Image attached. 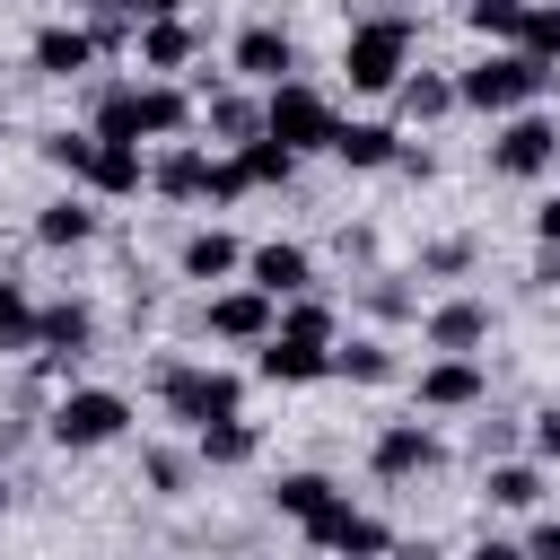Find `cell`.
I'll return each instance as SVG.
<instances>
[{"label": "cell", "mask_w": 560, "mask_h": 560, "mask_svg": "<svg viewBox=\"0 0 560 560\" xmlns=\"http://www.w3.org/2000/svg\"><path fill=\"white\" fill-rule=\"evenodd\" d=\"M192 122V96L184 88H105L96 105V131L105 140H175Z\"/></svg>", "instance_id": "1"}, {"label": "cell", "mask_w": 560, "mask_h": 560, "mask_svg": "<svg viewBox=\"0 0 560 560\" xmlns=\"http://www.w3.org/2000/svg\"><path fill=\"white\" fill-rule=\"evenodd\" d=\"M542 88H551V61H534L525 44H516V52H490L481 70H464V79H455V96H464V105H481V114H525Z\"/></svg>", "instance_id": "2"}, {"label": "cell", "mask_w": 560, "mask_h": 560, "mask_svg": "<svg viewBox=\"0 0 560 560\" xmlns=\"http://www.w3.org/2000/svg\"><path fill=\"white\" fill-rule=\"evenodd\" d=\"M158 402H166L184 429H210V420H228V411L245 402V385H236L228 368H184V359H166V368H158Z\"/></svg>", "instance_id": "3"}, {"label": "cell", "mask_w": 560, "mask_h": 560, "mask_svg": "<svg viewBox=\"0 0 560 560\" xmlns=\"http://www.w3.org/2000/svg\"><path fill=\"white\" fill-rule=\"evenodd\" d=\"M402 61H411V26H402V18H368V26H350V44H341L350 88H402Z\"/></svg>", "instance_id": "4"}, {"label": "cell", "mask_w": 560, "mask_h": 560, "mask_svg": "<svg viewBox=\"0 0 560 560\" xmlns=\"http://www.w3.org/2000/svg\"><path fill=\"white\" fill-rule=\"evenodd\" d=\"M52 446H114L122 429H131V402L122 394H105V385H79V394H61L52 402Z\"/></svg>", "instance_id": "5"}, {"label": "cell", "mask_w": 560, "mask_h": 560, "mask_svg": "<svg viewBox=\"0 0 560 560\" xmlns=\"http://www.w3.org/2000/svg\"><path fill=\"white\" fill-rule=\"evenodd\" d=\"M262 131H271V140H289L298 158H306V149H332V105H324L315 88L280 79V88L262 96Z\"/></svg>", "instance_id": "6"}, {"label": "cell", "mask_w": 560, "mask_h": 560, "mask_svg": "<svg viewBox=\"0 0 560 560\" xmlns=\"http://www.w3.org/2000/svg\"><path fill=\"white\" fill-rule=\"evenodd\" d=\"M368 464H376V481H420V472H438V464H446V446H438L420 420H394V429H376Z\"/></svg>", "instance_id": "7"}, {"label": "cell", "mask_w": 560, "mask_h": 560, "mask_svg": "<svg viewBox=\"0 0 560 560\" xmlns=\"http://www.w3.org/2000/svg\"><path fill=\"white\" fill-rule=\"evenodd\" d=\"M271 385H315V376H332V341H315V332H262V359H254Z\"/></svg>", "instance_id": "8"}, {"label": "cell", "mask_w": 560, "mask_h": 560, "mask_svg": "<svg viewBox=\"0 0 560 560\" xmlns=\"http://www.w3.org/2000/svg\"><path fill=\"white\" fill-rule=\"evenodd\" d=\"M551 158H560V131H551L542 114H516V122L490 140V166H499V175H542Z\"/></svg>", "instance_id": "9"}, {"label": "cell", "mask_w": 560, "mask_h": 560, "mask_svg": "<svg viewBox=\"0 0 560 560\" xmlns=\"http://www.w3.org/2000/svg\"><path fill=\"white\" fill-rule=\"evenodd\" d=\"M306 542H315V551H394V534H385L376 516L341 508V499H332V508H324V516L306 525Z\"/></svg>", "instance_id": "10"}, {"label": "cell", "mask_w": 560, "mask_h": 560, "mask_svg": "<svg viewBox=\"0 0 560 560\" xmlns=\"http://www.w3.org/2000/svg\"><path fill=\"white\" fill-rule=\"evenodd\" d=\"M210 332H219V341H262V332H271V289H228V298H210Z\"/></svg>", "instance_id": "11"}, {"label": "cell", "mask_w": 560, "mask_h": 560, "mask_svg": "<svg viewBox=\"0 0 560 560\" xmlns=\"http://www.w3.org/2000/svg\"><path fill=\"white\" fill-rule=\"evenodd\" d=\"M35 341H44V350H52V368H61V359H79V350L96 341V315H88L79 298H61V306H35Z\"/></svg>", "instance_id": "12"}, {"label": "cell", "mask_w": 560, "mask_h": 560, "mask_svg": "<svg viewBox=\"0 0 560 560\" xmlns=\"http://www.w3.org/2000/svg\"><path fill=\"white\" fill-rule=\"evenodd\" d=\"M236 70H245V79H271V88H280V79L298 70V44H289L280 26H245V35H236Z\"/></svg>", "instance_id": "13"}, {"label": "cell", "mask_w": 560, "mask_h": 560, "mask_svg": "<svg viewBox=\"0 0 560 560\" xmlns=\"http://www.w3.org/2000/svg\"><path fill=\"white\" fill-rule=\"evenodd\" d=\"M26 52H35V70H44V79H70V70H88V61H96V35H88V26H44Z\"/></svg>", "instance_id": "14"}, {"label": "cell", "mask_w": 560, "mask_h": 560, "mask_svg": "<svg viewBox=\"0 0 560 560\" xmlns=\"http://www.w3.org/2000/svg\"><path fill=\"white\" fill-rule=\"evenodd\" d=\"M245 271H254V289H271V298H298V289L315 280V271H306V245H254Z\"/></svg>", "instance_id": "15"}, {"label": "cell", "mask_w": 560, "mask_h": 560, "mask_svg": "<svg viewBox=\"0 0 560 560\" xmlns=\"http://www.w3.org/2000/svg\"><path fill=\"white\" fill-rule=\"evenodd\" d=\"M420 402H429V411H464V402H481V368H472L464 350L438 359V368L420 376Z\"/></svg>", "instance_id": "16"}, {"label": "cell", "mask_w": 560, "mask_h": 560, "mask_svg": "<svg viewBox=\"0 0 560 560\" xmlns=\"http://www.w3.org/2000/svg\"><path fill=\"white\" fill-rule=\"evenodd\" d=\"M88 184H96V192H140V184H149L140 140H105V131H96V166H88Z\"/></svg>", "instance_id": "17"}, {"label": "cell", "mask_w": 560, "mask_h": 560, "mask_svg": "<svg viewBox=\"0 0 560 560\" xmlns=\"http://www.w3.org/2000/svg\"><path fill=\"white\" fill-rule=\"evenodd\" d=\"M210 166H219V158H201V149H166V158L149 166V184L175 192V201H210Z\"/></svg>", "instance_id": "18"}, {"label": "cell", "mask_w": 560, "mask_h": 560, "mask_svg": "<svg viewBox=\"0 0 560 560\" xmlns=\"http://www.w3.org/2000/svg\"><path fill=\"white\" fill-rule=\"evenodd\" d=\"M429 341H438V350H472V341H490V306H481V298H446V306L429 315Z\"/></svg>", "instance_id": "19"}, {"label": "cell", "mask_w": 560, "mask_h": 560, "mask_svg": "<svg viewBox=\"0 0 560 560\" xmlns=\"http://www.w3.org/2000/svg\"><path fill=\"white\" fill-rule=\"evenodd\" d=\"M201 122H210L219 140H254V131H262V105L236 96V88H210V96H201Z\"/></svg>", "instance_id": "20"}, {"label": "cell", "mask_w": 560, "mask_h": 560, "mask_svg": "<svg viewBox=\"0 0 560 560\" xmlns=\"http://www.w3.org/2000/svg\"><path fill=\"white\" fill-rule=\"evenodd\" d=\"M332 158H350V166H394L402 149H394L385 122H332Z\"/></svg>", "instance_id": "21"}, {"label": "cell", "mask_w": 560, "mask_h": 560, "mask_svg": "<svg viewBox=\"0 0 560 560\" xmlns=\"http://www.w3.org/2000/svg\"><path fill=\"white\" fill-rule=\"evenodd\" d=\"M236 166H245V184H289L298 175V149L271 140V131H254V140H236Z\"/></svg>", "instance_id": "22"}, {"label": "cell", "mask_w": 560, "mask_h": 560, "mask_svg": "<svg viewBox=\"0 0 560 560\" xmlns=\"http://www.w3.org/2000/svg\"><path fill=\"white\" fill-rule=\"evenodd\" d=\"M245 254H236V236L228 228H201V236H184V280H228Z\"/></svg>", "instance_id": "23"}, {"label": "cell", "mask_w": 560, "mask_h": 560, "mask_svg": "<svg viewBox=\"0 0 560 560\" xmlns=\"http://www.w3.org/2000/svg\"><path fill=\"white\" fill-rule=\"evenodd\" d=\"M192 438H201V464H254V446H262L254 420H236V411L210 420V429H192Z\"/></svg>", "instance_id": "24"}, {"label": "cell", "mask_w": 560, "mask_h": 560, "mask_svg": "<svg viewBox=\"0 0 560 560\" xmlns=\"http://www.w3.org/2000/svg\"><path fill=\"white\" fill-rule=\"evenodd\" d=\"M140 61H149V70L192 61V26H184V18H149V26H140Z\"/></svg>", "instance_id": "25"}, {"label": "cell", "mask_w": 560, "mask_h": 560, "mask_svg": "<svg viewBox=\"0 0 560 560\" xmlns=\"http://www.w3.org/2000/svg\"><path fill=\"white\" fill-rule=\"evenodd\" d=\"M271 499H280V516H298V525H315V516H324V508H332L341 490H332L324 472H289V481H280Z\"/></svg>", "instance_id": "26"}, {"label": "cell", "mask_w": 560, "mask_h": 560, "mask_svg": "<svg viewBox=\"0 0 560 560\" xmlns=\"http://www.w3.org/2000/svg\"><path fill=\"white\" fill-rule=\"evenodd\" d=\"M446 105H464V96H455V79H429V70H420V79H402V114H411V122H438Z\"/></svg>", "instance_id": "27"}, {"label": "cell", "mask_w": 560, "mask_h": 560, "mask_svg": "<svg viewBox=\"0 0 560 560\" xmlns=\"http://www.w3.org/2000/svg\"><path fill=\"white\" fill-rule=\"evenodd\" d=\"M35 236H44V245H88V236H96V210H79V201H52V210L35 219Z\"/></svg>", "instance_id": "28"}, {"label": "cell", "mask_w": 560, "mask_h": 560, "mask_svg": "<svg viewBox=\"0 0 560 560\" xmlns=\"http://www.w3.org/2000/svg\"><path fill=\"white\" fill-rule=\"evenodd\" d=\"M525 9L534 0H464V26L472 35H525Z\"/></svg>", "instance_id": "29"}, {"label": "cell", "mask_w": 560, "mask_h": 560, "mask_svg": "<svg viewBox=\"0 0 560 560\" xmlns=\"http://www.w3.org/2000/svg\"><path fill=\"white\" fill-rule=\"evenodd\" d=\"M35 341V298L18 280H0V350H26Z\"/></svg>", "instance_id": "30"}, {"label": "cell", "mask_w": 560, "mask_h": 560, "mask_svg": "<svg viewBox=\"0 0 560 560\" xmlns=\"http://www.w3.org/2000/svg\"><path fill=\"white\" fill-rule=\"evenodd\" d=\"M44 166L88 175V166H96V131H44Z\"/></svg>", "instance_id": "31"}, {"label": "cell", "mask_w": 560, "mask_h": 560, "mask_svg": "<svg viewBox=\"0 0 560 560\" xmlns=\"http://www.w3.org/2000/svg\"><path fill=\"white\" fill-rule=\"evenodd\" d=\"M490 499H499V508H534V499H542V472H534V464H490Z\"/></svg>", "instance_id": "32"}, {"label": "cell", "mask_w": 560, "mask_h": 560, "mask_svg": "<svg viewBox=\"0 0 560 560\" xmlns=\"http://www.w3.org/2000/svg\"><path fill=\"white\" fill-rule=\"evenodd\" d=\"M332 368H341V376H359V385H385V376H394V359H385L376 341H350V350H332Z\"/></svg>", "instance_id": "33"}, {"label": "cell", "mask_w": 560, "mask_h": 560, "mask_svg": "<svg viewBox=\"0 0 560 560\" xmlns=\"http://www.w3.org/2000/svg\"><path fill=\"white\" fill-rule=\"evenodd\" d=\"M516 44H525L534 61H551V52H560V9H525V35H516Z\"/></svg>", "instance_id": "34"}, {"label": "cell", "mask_w": 560, "mask_h": 560, "mask_svg": "<svg viewBox=\"0 0 560 560\" xmlns=\"http://www.w3.org/2000/svg\"><path fill=\"white\" fill-rule=\"evenodd\" d=\"M289 332H315V341H332V306L298 289V306H289Z\"/></svg>", "instance_id": "35"}, {"label": "cell", "mask_w": 560, "mask_h": 560, "mask_svg": "<svg viewBox=\"0 0 560 560\" xmlns=\"http://www.w3.org/2000/svg\"><path fill=\"white\" fill-rule=\"evenodd\" d=\"M464 262H472V245H464V236H446V245H429V271H464Z\"/></svg>", "instance_id": "36"}, {"label": "cell", "mask_w": 560, "mask_h": 560, "mask_svg": "<svg viewBox=\"0 0 560 560\" xmlns=\"http://www.w3.org/2000/svg\"><path fill=\"white\" fill-rule=\"evenodd\" d=\"M149 481L158 490H184V455H149Z\"/></svg>", "instance_id": "37"}, {"label": "cell", "mask_w": 560, "mask_h": 560, "mask_svg": "<svg viewBox=\"0 0 560 560\" xmlns=\"http://www.w3.org/2000/svg\"><path fill=\"white\" fill-rule=\"evenodd\" d=\"M525 551H542V560H560V516H542V525L525 534Z\"/></svg>", "instance_id": "38"}, {"label": "cell", "mask_w": 560, "mask_h": 560, "mask_svg": "<svg viewBox=\"0 0 560 560\" xmlns=\"http://www.w3.org/2000/svg\"><path fill=\"white\" fill-rule=\"evenodd\" d=\"M175 9H184V0H122V18H140V26H149V18H175Z\"/></svg>", "instance_id": "39"}, {"label": "cell", "mask_w": 560, "mask_h": 560, "mask_svg": "<svg viewBox=\"0 0 560 560\" xmlns=\"http://www.w3.org/2000/svg\"><path fill=\"white\" fill-rule=\"evenodd\" d=\"M534 446H542V455L560 464V411H542V420H534Z\"/></svg>", "instance_id": "40"}, {"label": "cell", "mask_w": 560, "mask_h": 560, "mask_svg": "<svg viewBox=\"0 0 560 560\" xmlns=\"http://www.w3.org/2000/svg\"><path fill=\"white\" fill-rule=\"evenodd\" d=\"M534 236H542V245H560V201H542V210H534Z\"/></svg>", "instance_id": "41"}, {"label": "cell", "mask_w": 560, "mask_h": 560, "mask_svg": "<svg viewBox=\"0 0 560 560\" xmlns=\"http://www.w3.org/2000/svg\"><path fill=\"white\" fill-rule=\"evenodd\" d=\"M0 508H9V490H0Z\"/></svg>", "instance_id": "42"}]
</instances>
